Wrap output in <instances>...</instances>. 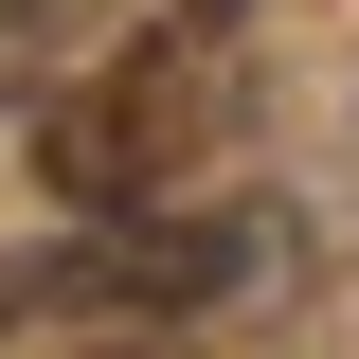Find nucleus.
Masks as SVG:
<instances>
[{"label":"nucleus","instance_id":"f257e3e1","mask_svg":"<svg viewBox=\"0 0 359 359\" xmlns=\"http://www.w3.org/2000/svg\"><path fill=\"white\" fill-rule=\"evenodd\" d=\"M216 126H233V72H216V54H126L108 90H72V108L36 126V162H54L72 216H162V180L198 162Z\"/></svg>","mask_w":359,"mask_h":359},{"label":"nucleus","instance_id":"f03ea898","mask_svg":"<svg viewBox=\"0 0 359 359\" xmlns=\"http://www.w3.org/2000/svg\"><path fill=\"white\" fill-rule=\"evenodd\" d=\"M108 359H162V341H108Z\"/></svg>","mask_w":359,"mask_h":359}]
</instances>
